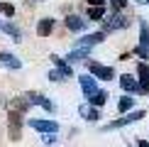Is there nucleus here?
Masks as SVG:
<instances>
[{"instance_id":"obj_1","label":"nucleus","mask_w":149,"mask_h":147,"mask_svg":"<svg viewBox=\"0 0 149 147\" xmlns=\"http://www.w3.org/2000/svg\"><path fill=\"white\" fill-rule=\"evenodd\" d=\"M88 71L93 74L95 78H103V81H113L115 78V69L113 66H103V64H98V61H88Z\"/></svg>"},{"instance_id":"obj_2","label":"nucleus","mask_w":149,"mask_h":147,"mask_svg":"<svg viewBox=\"0 0 149 147\" xmlns=\"http://www.w3.org/2000/svg\"><path fill=\"white\" fill-rule=\"evenodd\" d=\"M144 118V110H134V113H130L125 115V118H120V120H113L110 125H105L103 130H113V127H122V125H127V123H134V120H142Z\"/></svg>"},{"instance_id":"obj_3","label":"nucleus","mask_w":149,"mask_h":147,"mask_svg":"<svg viewBox=\"0 0 149 147\" xmlns=\"http://www.w3.org/2000/svg\"><path fill=\"white\" fill-rule=\"evenodd\" d=\"M147 47H149V27H147V22H142L139 24V49H137V52L142 54V59H149Z\"/></svg>"},{"instance_id":"obj_4","label":"nucleus","mask_w":149,"mask_h":147,"mask_svg":"<svg viewBox=\"0 0 149 147\" xmlns=\"http://www.w3.org/2000/svg\"><path fill=\"white\" fill-rule=\"evenodd\" d=\"M137 76H139V93H149V66L144 61L137 66Z\"/></svg>"},{"instance_id":"obj_5","label":"nucleus","mask_w":149,"mask_h":147,"mask_svg":"<svg viewBox=\"0 0 149 147\" xmlns=\"http://www.w3.org/2000/svg\"><path fill=\"white\" fill-rule=\"evenodd\" d=\"M29 125L39 132H56L59 130V123H54V120H29Z\"/></svg>"},{"instance_id":"obj_6","label":"nucleus","mask_w":149,"mask_h":147,"mask_svg":"<svg viewBox=\"0 0 149 147\" xmlns=\"http://www.w3.org/2000/svg\"><path fill=\"white\" fill-rule=\"evenodd\" d=\"M105 39V32H95V34H86L78 39V47H93V44H100Z\"/></svg>"},{"instance_id":"obj_7","label":"nucleus","mask_w":149,"mask_h":147,"mask_svg":"<svg viewBox=\"0 0 149 147\" xmlns=\"http://www.w3.org/2000/svg\"><path fill=\"white\" fill-rule=\"evenodd\" d=\"M120 86L125 91H139V83H137V78H132V74H125V76H120Z\"/></svg>"},{"instance_id":"obj_8","label":"nucleus","mask_w":149,"mask_h":147,"mask_svg":"<svg viewBox=\"0 0 149 147\" xmlns=\"http://www.w3.org/2000/svg\"><path fill=\"white\" fill-rule=\"evenodd\" d=\"M0 64H3V66H8V69H20V59H17V57H12V54H8V52H3V54H0Z\"/></svg>"},{"instance_id":"obj_9","label":"nucleus","mask_w":149,"mask_h":147,"mask_svg":"<svg viewBox=\"0 0 149 147\" xmlns=\"http://www.w3.org/2000/svg\"><path fill=\"white\" fill-rule=\"evenodd\" d=\"M52 29H54V20H52V17H44V20L39 22V27H37V34H39V37H49Z\"/></svg>"},{"instance_id":"obj_10","label":"nucleus","mask_w":149,"mask_h":147,"mask_svg":"<svg viewBox=\"0 0 149 147\" xmlns=\"http://www.w3.org/2000/svg\"><path fill=\"white\" fill-rule=\"evenodd\" d=\"M120 27H127V20L120 15H113L108 17V22H105V29H120Z\"/></svg>"},{"instance_id":"obj_11","label":"nucleus","mask_w":149,"mask_h":147,"mask_svg":"<svg viewBox=\"0 0 149 147\" xmlns=\"http://www.w3.org/2000/svg\"><path fill=\"white\" fill-rule=\"evenodd\" d=\"M78 81H81V86H83L86 96H91V93H95V91H98V86H95V81H93L91 76H78Z\"/></svg>"},{"instance_id":"obj_12","label":"nucleus","mask_w":149,"mask_h":147,"mask_svg":"<svg viewBox=\"0 0 149 147\" xmlns=\"http://www.w3.org/2000/svg\"><path fill=\"white\" fill-rule=\"evenodd\" d=\"M66 27L73 29V32H78V29L86 27V20H81V17H76V15H69L66 17Z\"/></svg>"},{"instance_id":"obj_13","label":"nucleus","mask_w":149,"mask_h":147,"mask_svg":"<svg viewBox=\"0 0 149 147\" xmlns=\"http://www.w3.org/2000/svg\"><path fill=\"white\" fill-rule=\"evenodd\" d=\"M29 103H37V106H42V108H44V110H49V113H52V110H54V103L52 101H47V98L44 96H29Z\"/></svg>"},{"instance_id":"obj_14","label":"nucleus","mask_w":149,"mask_h":147,"mask_svg":"<svg viewBox=\"0 0 149 147\" xmlns=\"http://www.w3.org/2000/svg\"><path fill=\"white\" fill-rule=\"evenodd\" d=\"M105 101H108V93H105V91H95V93L88 96L91 106H105Z\"/></svg>"},{"instance_id":"obj_15","label":"nucleus","mask_w":149,"mask_h":147,"mask_svg":"<svg viewBox=\"0 0 149 147\" xmlns=\"http://www.w3.org/2000/svg\"><path fill=\"white\" fill-rule=\"evenodd\" d=\"M81 115H83L86 120H91V123H95L98 118H100V113H98L95 108H91V106H83V108H81Z\"/></svg>"},{"instance_id":"obj_16","label":"nucleus","mask_w":149,"mask_h":147,"mask_svg":"<svg viewBox=\"0 0 149 147\" xmlns=\"http://www.w3.org/2000/svg\"><path fill=\"white\" fill-rule=\"evenodd\" d=\"M88 57V47H78V49H73V52L69 54V61L73 64V61H78V59H86Z\"/></svg>"},{"instance_id":"obj_17","label":"nucleus","mask_w":149,"mask_h":147,"mask_svg":"<svg viewBox=\"0 0 149 147\" xmlns=\"http://www.w3.org/2000/svg\"><path fill=\"white\" fill-rule=\"evenodd\" d=\"M134 106V98L132 96H125V98H120V103H117V108H120V113H127L130 108Z\"/></svg>"},{"instance_id":"obj_18","label":"nucleus","mask_w":149,"mask_h":147,"mask_svg":"<svg viewBox=\"0 0 149 147\" xmlns=\"http://www.w3.org/2000/svg\"><path fill=\"white\" fill-rule=\"evenodd\" d=\"M103 15H105V10L100 8V5H93V8L88 10V20H103Z\"/></svg>"},{"instance_id":"obj_19","label":"nucleus","mask_w":149,"mask_h":147,"mask_svg":"<svg viewBox=\"0 0 149 147\" xmlns=\"http://www.w3.org/2000/svg\"><path fill=\"white\" fill-rule=\"evenodd\" d=\"M5 32H8V34H12L15 39H20V29H17L15 24H10V22H8V24H5Z\"/></svg>"},{"instance_id":"obj_20","label":"nucleus","mask_w":149,"mask_h":147,"mask_svg":"<svg viewBox=\"0 0 149 147\" xmlns=\"http://www.w3.org/2000/svg\"><path fill=\"white\" fill-rule=\"evenodd\" d=\"M0 10H3L8 17H12V15H15V8H12L10 3H0Z\"/></svg>"},{"instance_id":"obj_21","label":"nucleus","mask_w":149,"mask_h":147,"mask_svg":"<svg viewBox=\"0 0 149 147\" xmlns=\"http://www.w3.org/2000/svg\"><path fill=\"white\" fill-rule=\"evenodd\" d=\"M127 5V0H113V10H122Z\"/></svg>"},{"instance_id":"obj_22","label":"nucleus","mask_w":149,"mask_h":147,"mask_svg":"<svg viewBox=\"0 0 149 147\" xmlns=\"http://www.w3.org/2000/svg\"><path fill=\"white\" fill-rule=\"evenodd\" d=\"M103 3H105V0H88V5H91V8H93V5H100V8H103Z\"/></svg>"},{"instance_id":"obj_23","label":"nucleus","mask_w":149,"mask_h":147,"mask_svg":"<svg viewBox=\"0 0 149 147\" xmlns=\"http://www.w3.org/2000/svg\"><path fill=\"white\" fill-rule=\"evenodd\" d=\"M139 147H149V142L147 140H139Z\"/></svg>"},{"instance_id":"obj_24","label":"nucleus","mask_w":149,"mask_h":147,"mask_svg":"<svg viewBox=\"0 0 149 147\" xmlns=\"http://www.w3.org/2000/svg\"><path fill=\"white\" fill-rule=\"evenodd\" d=\"M137 3H139V5H147V3H149V0H137Z\"/></svg>"}]
</instances>
